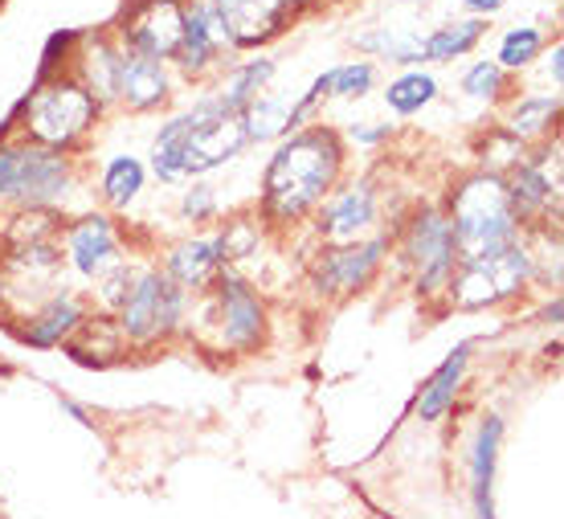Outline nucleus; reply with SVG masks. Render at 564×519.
I'll return each instance as SVG.
<instances>
[{
	"mask_svg": "<svg viewBox=\"0 0 564 519\" xmlns=\"http://www.w3.org/2000/svg\"><path fill=\"white\" fill-rule=\"evenodd\" d=\"M344 176V140L332 127L311 123L291 131L270 155L262 176V221L299 225L319 209Z\"/></svg>",
	"mask_w": 564,
	"mask_h": 519,
	"instance_id": "1",
	"label": "nucleus"
},
{
	"mask_svg": "<svg viewBox=\"0 0 564 519\" xmlns=\"http://www.w3.org/2000/svg\"><path fill=\"white\" fill-rule=\"evenodd\" d=\"M99 115L102 107L86 95V86L70 71H62L33 83V90L17 102V111L9 115L0 136H21L37 148L70 155L95 131Z\"/></svg>",
	"mask_w": 564,
	"mask_h": 519,
	"instance_id": "2",
	"label": "nucleus"
},
{
	"mask_svg": "<svg viewBox=\"0 0 564 519\" xmlns=\"http://www.w3.org/2000/svg\"><path fill=\"white\" fill-rule=\"evenodd\" d=\"M442 209L454 225V246H458V262H479L495 258L508 246L523 238L516 209H511L508 184L495 172H470L463 181L451 184V193L442 201Z\"/></svg>",
	"mask_w": 564,
	"mask_h": 519,
	"instance_id": "3",
	"label": "nucleus"
},
{
	"mask_svg": "<svg viewBox=\"0 0 564 519\" xmlns=\"http://www.w3.org/2000/svg\"><path fill=\"white\" fill-rule=\"evenodd\" d=\"M197 323V336H213L217 352L254 356L267 344L270 315L254 282L241 279L238 270H221L209 291H200L188 311V327Z\"/></svg>",
	"mask_w": 564,
	"mask_h": 519,
	"instance_id": "4",
	"label": "nucleus"
},
{
	"mask_svg": "<svg viewBox=\"0 0 564 519\" xmlns=\"http://www.w3.org/2000/svg\"><path fill=\"white\" fill-rule=\"evenodd\" d=\"M74 160L21 136H0V213L57 209L74 193Z\"/></svg>",
	"mask_w": 564,
	"mask_h": 519,
	"instance_id": "5",
	"label": "nucleus"
},
{
	"mask_svg": "<svg viewBox=\"0 0 564 519\" xmlns=\"http://www.w3.org/2000/svg\"><path fill=\"white\" fill-rule=\"evenodd\" d=\"M188 311H193V295L181 291L176 282L164 274L160 267L135 270L128 303L115 315V327L128 348H155L169 339L188 332Z\"/></svg>",
	"mask_w": 564,
	"mask_h": 519,
	"instance_id": "6",
	"label": "nucleus"
},
{
	"mask_svg": "<svg viewBox=\"0 0 564 519\" xmlns=\"http://www.w3.org/2000/svg\"><path fill=\"white\" fill-rule=\"evenodd\" d=\"M160 140H169L176 148L184 176H200V172L221 169L234 155H241L246 131H241V115L221 111L217 99L205 95L193 111L176 115V119L160 127Z\"/></svg>",
	"mask_w": 564,
	"mask_h": 519,
	"instance_id": "7",
	"label": "nucleus"
},
{
	"mask_svg": "<svg viewBox=\"0 0 564 519\" xmlns=\"http://www.w3.org/2000/svg\"><path fill=\"white\" fill-rule=\"evenodd\" d=\"M397 258L413 274V286L422 299L446 295L454 270H458V246L454 225L442 205H422L397 234Z\"/></svg>",
	"mask_w": 564,
	"mask_h": 519,
	"instance_id": "8",
	"label": "nucleus"
},
{
	"mask_svg": "<svg viewBox=\"0 0 564 519\" xmlns=\"http://www.w3.org/2000/svg\"><path fill=\"white\" fill-rule=\"evenodd\" d=\"M528 282H532V253H528V246L520 238L503 253H495V258L458 262L446 295H451L454 311H487L520 299L528 291Z\"/></svg>",
	"mask_w": 564,
	"mask_h": 519,
	"instance_id": "9",
	"label": "nucleus"
},
{
	"mask_svg": "<svg viewBox=\"0 0 564 519\" xmlns=\"http://www.w3.org/2000/svg\"><path fill=\"white\" fill-rule=\"evenodd\" d=\"M184 33V4L181 0H131L119 25L111 29V37L119 50L152 62H172L176 45Z\"/></svg>",
	"mask_w": 564,
	"mask_h": 519,
	"instance_id": "10",
	"label": "nucleus"
},
{
	"mask_svg": "<svg viewBox=\"0 0 564 519\" xmlns=\"http://www.w3.org/2000/svg\"><path fill=\"white\" fill-rule=\"evenodd\" d=\"M393 253L389 238H360L352 246H327L315 267H311V286L324 299H348L360 295L368 282L377 279V270L384 267V258Z\"/></svg>",
	"mask_w": 564,
	"mask_h": 519,
	"instance_id": "11",
	"label": "nucleus"
},
{
	"mask_svg": "<svg viewBox=\"0 0 564 519\" xmlns=\"http://www.w3.org/2000/svg\"><path fill=\"white\" fill-rule=\"evenodd\" d=\"M377 209H381V201H377V184L368 176L344 184V188L336 184L332 197L315 209V238L324 246H352L372 229Z\"/></svg>",
	"mask_w": 564,
	"mask_h": 519,
	"instance_id": "12",
	"label": "nucleus"
},
{
	"mask_svg": "<svg viewBox=\"0 0 564 519\" xmlns=\"http://www.w3.org/2000/svg\"><path fill=\"white\" fill-rule=\"evenodd\" d=\"M119 229L107 213H86L78 221H66L62 229V262L78 274V279L95 282L111 267H119Z\"/></svg>",
	"mask_w": 564,
	"mask_h": 519,
	"instance_id": "13",
	"label": "nucleus"
},
{
	"mask_svg": "<svg viewBox=\"0 0 564 519\" xmlns=\"http://www.w3.org/2000/svg\"><path fill=\"white\" fill-rule=\"evenodd\" d=\"M205 4L226 25L234 50H254V45L279 37L295 17L286 0H205Z\"/></svg>",
	"mask_w": 564,
	"mask_h": 519,
	"instance_id": "14",
	"label": "nucleus"
},
{
	"mask_svg": "<svg viewBox=\"0 0 564 519\" xmlns=\"http://www.w3.org/2000/svg\"><path fill=\"white\" fill-rule=\"evenodd\" d=\"M226 50H234V45H229V33H226V25L217 21V13H213L209 4H205V0L184 4V33H181L176 54H172L176 71L188 74V78H200V74H209L213 66L221 62Z\"/></svg>",
	"mask_w": 564,
	"mask_h": 519,
	"instance_id": "15",
	"label": "nucleus"
},
{
	"mask_svg": "<svg viewBox=\"0 0 564 519\" xmlns=\"http://www.w3.org/2000/svg\"><path fill=\"white\" fill-rule=\"evenodd\" d=\"M119 62H123V50H119L111 33H78V45H74V57L66 71L107 111V107L119 102Z\"/></svg>",
	"mask_w": 564,
	"mask_h": 519,
	"instance_id": "16",
	"label": "nucleus"
},
{
	"mask_svg": "<svg viewBox=\"0 0 564 519\" xmlns=\"http://www.w3.org/2000/svg\"><path fill=\"white\" fill-rule=\"evenodd\" d=\"M86 315H90L86 303L74 295L66 282H62L54 295H45L37 307L29 311L25 315L29 327H21L17 336L25 339L29 348H62V344H66V339H70L74 332L86 323Z\"/></svg>",
	"mask_w": 564,
	"mask_h": 519,
	"instance_id": "17",
	"label": "nucleus"
},
{
	"mask_svg": "<svg viewBox=\"0 0 564 519\" xmlns=\"http://www.w3.org/2000/svg\"><path fill=\"white\" fill-rule=\"evenodd\" d=\"M169 95H172L169 66L123 50V62H119V107L148 115V111H160L169 102Z\"/></svg>",
	"mask_w": 564,
	"mask_h": 519,
	"instance_id": "18",
	"label": "nucleus"
},
{
	"mask_svg": "<svg viewBox=\"0 0 564 519\" xmlns=\"http://www.w3.org/2000/svg\"><path fill=\"white\" fill-rule=\"evenodd\" d=\"M160 270H164L181 291H188V295L197 299L200 291H209L213 279L226 270V262H221V250H217L213 238H184L164 250V267Z\"/></svg>",
	"mask_w": 564,
	"mask_h": 519,
	"instance_id": "19",
	"label": "nucleus"
},
{
	"mask_svg": "<svg viewBox=\"0 0 564 519\" xmlns=\"http://www.w3.org/2000/svg\"><path fill=\"white\" fill-rule=\"evenodd\" d=\"M499 446H503V418L487 413L470 442V499L475 516L495 519V471H499Z\"/></svg>",
	"mask_w": 564,
	"mask_h": 519,
	"instance_id": "20",
	"label": "nucleus"
},
{
	"mask_svg": "<svg viewBox=\"0 0 564 519\" xmlns=\"http://www.w3.org/2000/svg\"><path fill=\"white\" fill-rule=\"evenodd\" d=\"M470 352H475V344L463 339V344L434 368V377L422 385V393H417V401H413V413H417L422 421L434 425V421H442L454 409L458 389H463V380H466V368H470Z\"/></svg>",
	"mask_w": 564,
	"mask_h": 519,
	"instance_id": "21",
	"label": "nucleus"
},
{
	"mask_svg": "<svg viewBox=\"0 0 564 519\" xmlns=\"http://www.w3.org/2000/svg\"><path fill=\"white\" fill-rule=\"evenodd\" d=\"M561 123V99L556 95H523V99L508 102V115H503V131L511 140H520L523 148L532 143H544Z\"/></svg>",
	"mask_w": 564,
	"mask_h": 519,
	"instance_id": "22",
	"label": "nucleus"
},
{
	"mask_svg": "<svg viewBox=\"0 0 564 519\" xmlns=\"http://www.w3.org/2000/svg\"><path fill=\"white\" fill-rule=\"evenodd\" d=\"M270 78H274V62H270V57L238 62V66H229V71H226L221 86L213 90V99H217V107H221V111L241 115L250 102L262 99V90L270 86Z\"/></svg>",
	"mask_w": 564,
	"mask_h": 519,
	"instance_id": "23",
	"label": "nucleus"
},
{
	"mask_svg": "<svg viewBox=\"0 0 564 519\" xmlns=\"http://www.w3.org/2000/svg\"><path fill=\"white\" fill-rule=\"evenodd\" d=\"M241 131H246V143L286 140L295 131V99L262 95V99L241 111Z\"/></svg>",
	"mask_w": 564,
	"mask_h": 519,
	"instance_id": "24",
	"label": "nucleus"
},
{
	"mask_svg": "<svg viewBox=\"0 0 564 519\" xmlns=\"http://www.w3.org/2000/svg\"><path fill=\"white\" fill-rule=\"evenodd\" d=\"M66 229V213L62 209H17L0 229V246L17 250V246H37V241H57Z\"/></svg>",
	"mask_w": 564,
	"mask_h": 519,
	"instance_id": "25",
	"label": "nucleus"
},
{
	"mask_svg": "<svg viewBox=\"0 0 564 519\" xmlns=\"http://www.w3.org/2000/svg\"><path fill=\"white\" fill-rule=\"evenodd\" d=\"M356 50L381 54L393 66H417V62H425V37L413 33V29H377V33H365V37H356Z\"/></svg>",
	"mask_w": 564,
	"mask_h": 519,
	"instance_id": "26",
	"label": "nucleus"
},
{
	"mask_svg": "<svg viewBox=\"0 0 564 519\" xmlns=\"http://www.w3.org/2000/svg\"><path fill=\"white\" fill-rule=\"evenodd\" d=\"M482 33H487V21H482V17L434 29V33L425 37V62H454V57L470 54V50L482 42Z\"/></svg>",
	"mask_w": 564,
	"mask_h": 519,
	"instance_id": "27",
	"label": "nucleus"
},
{
	"mask_svg": "<svg viewBox=\"0 0 564 519\" xmlns=\"http://www.w3.org/2000/svg\"><path fill=\"white\" fill-rule=\"evenodd\" d=\"M143 181H148V172L135 155H111L107 160V169H102V201L111 205V209H128L131 201L143 193Z\"/></svg>",
	"mask_w": 564,
	"mask_h": 519,
	"instance_id": "28",
	"label": "nucleus"
},
{
	"mask_svg": "<svg viewBox=\"0 0 564 519\" xmlns=\"http://www.w3.org/2000/svg\"><path fill=\"white\" fill-rule=\"evenodd\" d=\"M437 99V83L434 74H422V71H410L393 78L389 90H384V102H389V111L393 115H417L422 107Z\"/></svg>",
	"mask_w": 564,
	"mask_h": 519,
	"instance_id": "29",
	"label": "nucleus"
},
{
	"mask_svg": "<svg viewBox=\"0 0 564 519\" xmlns=\"http://www.w3.org/2000/svg\"><path fill=\"white\" fill-rule=\"evenodd\" d=\"M213 241H217V250H221L226 270H234L238 262H246V258H254L258 253L262 225H258L254 217H234V221H226L217 234H213Z\"/></svg>",
	"mask_w": 564,
	"mask_h": 519,
	"instance_id": "30",
	"label": "nucleus"
},
{
	"mask_svg": "<svg viewBox=\"0 0 564 519\" xmlns=\"http://www.w3.org/2000/svg\"><path fill=\"white\" fill-rule=\"evenodd\" d=\"M540 50H544V33H540L536 25H520V29H508L503 33V42H499V66L503 71H523V66H532L540 57Z\"/></svg>",
	"mask_w": 564,
	"mask_h": 519,
	"instance_id": "31",
	"label": "nucleus"
},
{
	"mask_svg": "<svg viewBox=\"0 0 564 519\" xmlns=\"http://www.w3.org/2000/svg\"><path fill=\"white\" fill-rule=\"evenodd\" d=\"M377 86V66L372 62H348L327 71V99H365Z\"/></svg>",
	"mask_w": 564,
	"mask_h": 519,
	"instance_id": "32",
	"label": "nucleus"
},
{
	"mask_svg": "<svg viewBox=\"0 0 564 519\" xmlns=\"http://www.w3.org/2000/svg\"><path fill=\"white\" fill-rule=\"evenodd\" d=\"M508 71L499 62H475L463 78V95H470L475 102H499L508 95Z\"/></svg>",
	"mask_w": 564,
	"mask_h": 519,
	"instance_id": "33",
	"label": "nucleus"
},
{
	"mask_svg": "<svg viewBox=\"0 0 564 519\" xmlns=\"http://www.w3.org/2000/svg\"><path fill=\"white\" fill-rule=\"evenodd\" d=\"M131 282H135V267L131 262H119L111 267L102 279H95V303H99V315H119V307L128 303L131 295Z\"/></svg>",
	"mask_w": 564,
	"mask_h": 519,
	"instance_id": "34",
	"label": "nucleus"
},
{
	"mask_svg": "<svg viewBox=\"0 0 564 519\" xmlns=\"http://www.w3.org/2000/svg\"><path fill=\"white\" fill-rule=\"evenodd\" d=\"M181 217L184 221H193V225H205L217 217V197H213V188L209 184H193L188 193L181 197Z\"/></svg>",
	"mask_w": 564,
	"mask_h": 519,
	"instance_id": "35",
	"label": "nucleus"
},
{
	"mask_svg": "<svg viewBox=\"0 0 564 519\" xmlns=\"http://www.w3.org/2000/svg\"><path fill=\"white\" fill-rule=\"evenodd\" d=\"M389 136H393V127L389 123H352L348 127V140L365 143V148H377V143H384Z\"/></svg>",
	"mask_w": 564,
	"mask_h": 519,
	"instance_id": "36",
	"label": "nucleus"
},
{
	"mask_svg": "<svg viewBox=\"0 0 564 519\" xmlns=\"http://www.w3.org/2000/svg\"><path fill=\"white\" fill-rule=\"evenodd\" d=\"M57 406L66 409V413H70V418L78 421L83 430H95V413H90V409H86V406H78L74 397H57Z\"/></svg>",
	"mask_w": 564,
	"mask_h": 519,
	"instance_id": "37",
	"label": "nucleus"
},
{
	"mask_svg": "<svg viewBox=\"0 0 564 519\" xmlns=\"http://www.w3.org/2000/svg\"><path fill=\"white\" fill-rule=\"evenodd\" d=\"M561 62H564V45L556 42V45H552V54H549V78L556 86H561V78H564V66H561Z\"/></svg>",
	"mask_w": 564,
	"mask_h": 519,
	"instance_id": "38",
	"label": "nucleus"
},
{
	"mask_svg": "<svg viewBox=\"0 0 564 519\" xmlns=\"http://www.w3.org/2000/svg\"><path fill=\"white\" fill-rule=\"evenodd\" d=\"M466 9H470L475 17H491L503 9V0H466Z\"/></svg>",
	"mask_w": 564,
	"mask_h": 519,
	"instance_id": "39",
	"label": "nucleus"
},
{
	"mask_svg": "<svg viewBox=\"0 0 564 519\" xmlns=\"http://www.w3.org/2000/svg\"><path fill=\"white\" fill-rule=\"evenodd\" d=\"M561 311H564L561 295H552V299H549V307H544V315H540V320L552 323V327H556V323H561Z\"/></svg>",
	"mask_w": 564,
	"mask_h": 519,
	"instance_id": "40",
	"label": "nucleus"
},
{
	"mask_svg": "<svg viewBox=\"0 0 564 519\" xmlns=\"http://www.w3.org/2000/svg\"><path fill=\"white\" fill-rule=\"evenodd\" d=\"M286 4H291V9L299 13V9H307V4H315V0H286Z\"/></svg>",
	"mask_w": 564,
	"mask_h": 519,
	"instance_id": "41",
	"label": "nucleus"
},
{
	"mask_svg": "<svg viewBox=\"0 0 564 519\" xmlns=\"http://www.w3.org/2000/svg\"><path fill=\"white\" fill-rule=\"evenodd\" d=\"M413 4H422V0H413Z\"/></svg>",
	"mask_w": 564,
	"mask_h": 519,
	"instance_id": "42",
	"label": "nucleus"
}]
</instances>
